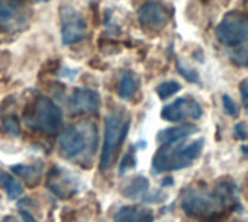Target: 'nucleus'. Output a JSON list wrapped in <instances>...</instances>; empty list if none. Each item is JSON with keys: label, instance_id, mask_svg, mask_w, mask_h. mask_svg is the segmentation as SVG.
<instances>
[{"label": "nucleus", "instance_id": "nucleus-11", "mask_svg": "<svg viewBox=\"0 0 248 222\" xmlns=\"http://www.w3.org/2000/svg\"><path fill=\"white\" fill-rule=\"evenodd\" d=\"M25 23V15L19 3L13 0L0 1V29L13 31L22 28Z\"/></svg>", "mask_w": 248, "mask_h": 222}, {"label": "nucleus", "instance_id": "nucleus-14", "mask_svg": "<svg viewBox=\"0 0 248 222\" xmlns=\"http://www.w3.org/2000/svg\"><path fill=\"white\" fill-rule=\"evenodd\" d=\"M113 220L115 222H154V215L150 209L129 205L118 209Z\"/></svg>", "mask_w": 248, "mask_h": 222}, {"label": "nucleus", "instance_id": "nucleus-22", "mask_svg": "<svg viewBox=\"0 0 248 222\" xmlns=\"http://www.w3.org/2000/svg\"><path fill=\"white\" fill-rule=\"evenodd\" d=\"M135 166V148L131 147L126 154L124 156L122 161H121V166H119V174H124L128 169H132Z\"/></svg>", "mask_w": 248, "mask_h": 222}, {"label": "nucleus", "instance_id": "nucleus-21", "mask_svg": "<svg viewBox=\"0 0 248 222\" xmlns=\"http://www.w3.org/2000/svg\"><path fill=\"white\" fill-rule=\"evenodd\" d=\"M176 67H177L179 74H182L187 81H190V83H199V74H198V71L195 68H192L189 64H186L183 60H177Z\"/></svg>", "mask_w": 248, "mask_h": 222}, {"label": "nucleus", "instance_id": "nucleus-3", "mask_svg": "<svg viewBox=\"0 0 248 222\" xmlns=\"http://www.w3.org/2000/svg\"><path fill=\"white\" fill-rule=\"evenodd\" d=\"M227 204L215 193H206L199 189H187L182 196V208L187 217L214 222L219 220Z\"/></svg>", "mask_w": 248, "mask_h": 222}, {"label": "nucleus", "instance_id": "nucleus-12", "mask_svg": "<svg viewBox=\"0 0 248 222\" xmlns=\"http://www.w3.org/2000/svg\"><path fill=\"white\" fill-rule=\"evenodd\" d=\"M70 173H67L65 170H61V169H55L51 174H49V179L46 182L48 185V189L57 195L58 198L64 199V198H68L71 196L73 193H76L77 190V186H76V182L74 179H70Z\"/></svg>", "mask_w": 248, "mask_h": 222}, {"label": "nucleus", "instance_id": "nucleus-25", "mask_svg": "<svg viewBox=\"0 0 248 222\" xmlns=\"http://www.w3.org/2000/svg\"><path fill=\"white\" fill-rule=\"evenodd\" d=\"M167 199V193L161 192V190H154V192H148L141 202H145V204H160L163 201Z\"/></svg>", "mask_w": 248, "mask_h": 222}, {"label": "nucleus", "instance_id": "nucleus-4", "mask_svg": "<svg viewBox=\"0 0 248 222\" xmlns=\"http://www.w3.org/2000/svg\"><path fill=\"white\" fill-rule=\"evenodd\" d=\"M28 124L46 135H55L62 127V112L49 97L39 96L33 103Z\"/></svg>", "mask_w": 248, "mask_h": 222}, {"label": "nucleus", "instance_id": "nucleus-29", "mask_svg": "<svg viewBox=\"0 0 248 222\" xmlns=\"http://www.w3.org/2000/svg\"><path fill=\"white\" fill-rule=\"evenodd\" d=\"M167 180H163V186H173V179L171 177H166Z\"/></svg>", "mask_w": 248, "mask_h": 222}, {"label": "nucleus", "instance_id": "nucleus-26", "mask_svg": "<svg viewBox=\"0 0 248 222\" xmlns=\"http://www.w3.org/2000/svg\"><path fill=\"white\" fill-rule=\"evenodd\" d=\"M234 137L240 141H247L248 140V128L244 122H238L234 127Z\"/></svg>", "mask_w": 248, "mask_h": 222}, {"label": "nucleus", "instance_id": "nucleus-16", "mask_svg": "<svg viewBox=\"0 0 248 222\" xmlns=\"http://www.w3.org/2000/svg\"><path fill=\"white\" fill-rule=\"evenodd\" d=\"M138 79L137 76L129 71V70H125L121 76V81H119V87H118V93H119V97L121 99H131L135 92L138 90Z\"/></svg>", "mask_w": 248, "mask_h": 222}, {"label": "nucleus", "instance_id": "nucleus-9", "mask_svg": "<svg viewBox=\"0 0 248 222\" xmlns=\"http://www.w3.org/2000/svg\"><path fill=\"white\" fill-rule=\"evenodd\" d=\"M60 150L61 153L68 157L73 159L78 154H81L86 147H87V137L84 134V131L78 127H68L67 129H64L60 135Z\"/></svg>", "mask_w": 248, "mask_h": 222}, {"label": "nucleus", "instance_id": "nucleus-18", "mask_svg": "<svg viewBox=\"0 0 248 222\" xmlns=\"http://www.w3.org/2000/svg\"><path fill=\"white\" fill-rule=\"evenodd\" d=\"M12 170H13L17 176H20L29 186L36 185V183L39 182L41 173H42V170H41L39 167H35V166H20V164L12 166Z\"/></svg>", "mask_w": 248, "mask_h": 222}, {"label": "nucleus", "instance_id": "nucleus-19", "mask_svg": "<svg viewBox=\"0 0 248 222\" xmlns=\"http://www.w3.org/2000/svg\"><path fill=\"white\" fill-rule=\"evenodd\" d=\"M228 57L234 65L248 68V44L243 42L237 47H232V49L228 52Z\"/></svg>", "mask_w": 248, "mask_h": 222}, {"label": "nucleus", "instance_id": "nucleus-23", "mask_svg": "<svg viewBox=\"0 0 248 222\" xmlns=\"http://www.w3.org/2000/svg\"><path fill=\"white\" fill-rule=\"evenodd\" d=\"M222 105H224V111H225L227 115L238 116V113H240L238 105L232 100V97L230 95H222Z\"/></svg>", "mask_w": 248, "mask_h": 222}, {"label": "nucleus", "instance_id": "nucleus-7", "mask_svg": "<svg viewBox=\"0 0 248 222\" xmlns=\"http://www.w3.org/2000/svg\"><path fill=\"white\" fill-rule=\"evenodd\" d=\"M202 113H203L202 105L189 96L179 97L177 100L171 102L170 105L161 109V118L167 122H179L187 118L199 119L202 118Z\"/></svg>", "mask_w": 248, "mask_h": 222}, {"label": "nucleus", "instance_id": "nucleus-1", "mask_svg": "<svg viewBox=\"0 0 248 222\" xmlns=\"http://www.w3.org/2000/svg\"><path fill=\"white\" fill-rule=\"evenodd\" d=\"M203 143L205 141L199 138L185 144H161V147L153 157L151 173L160 174L163 172H174L187 167L199 157L203 148Z\"/></svg>", "mask_w": 248, "mask_h": 222}, {"label": "nucleus", "instance_id": "nucleus-15", "mask_svg": "<svg viewBox=\"0 0 248 222\" xmlns=\"http://www.w3.org/2000/svg\"><path fill=\"white\" fill-rule=\"evenodd\" d=\"M121 192L128 199L142 201V198L150 192V180L145 176H135L124 183Z\"/></svg>", "mask_w": 248, "mask_h": 222}, {"label": "nucleus", "instance_id": "nucleus-20", "mask_svg": "<svg viewBox=\"0 0 248 222\" xmlns=\"http://www.w3.org/2000/svg\"><path fill=\"white\" fill-rule=\"evenodd\" d=\"M180 89H182V86H180L179 81H176V80H167V81L160 83L157 86L155 92H157V95H158L160 99L166 100V99L174 96L177 92H180Z\"/></svg>", "mask_w": 248, "mask_h": 222}, {"label": "nucleus", "instance_id": "nucleus-5", "mask_svg": "<svg viewBox=\"0 0 248 222\" xmlns=\"http://www.w3.org/2000/svg\"><path fill=\"white\" fill-rule=\"evenodd\" d=\"M218 41L225 47H237L248 39V13L232 10L224 15L215 29Z\"/></svg>", "mask_w": 248, "mask_h": 222}, {"label": "nucleus", "instance_id": "nucleus-27", "mask_svg": "<svg viewBox=\"0 0 248 222\" xmlns=\"http://www.w3.org/2000/svg\"><path fill=\"white\" fill-rule=\"evenodd\" d=\"M240 93H241V99L244 106L247 108L248 105V80H243L240 83Z\"/></svg>", "mask_w": 248, "mask_h": 222}, {"label": "nucleus", "instance_id": "nucleus-8", "mask_svg": "<svg viewBox=\"0 0 248 222\" xmlns=\"http://www.w3.org/2000/svg\"><path fill=\"white\" fill-rule=\"evenodd\" d=\"M68 108L73 113L94 115L100 109V96L96 90L92 89H76L68 99Z\"/></svg>", "mask_w": 248, "mask_h": 222}, {"label": "nucleus", "instance_id": "nucleus-17", "mask_svg": "<svg viewBox=\"0 0 248 222\" xmlns=\"http://www.w3.org/2000/svg\"><path fill=\"white\" fill-rule=\"evenodd\" d=\"M0 188H3L6 190L9 199H16L17 196L22 195L20 183L13 176H10L7 172H4L1 169H0Z\"/></svg>", "mask_w": 248, "mask_h": 222}, {"label": "nucleus", "instance_id": "nucleus-10", "mask_svg": "<svg viewBox=\"0 0 248 222\" xmlns=\"http://www.w3.org/2000/svg\"><path fill=\"white\" fill-rule=\"evenodd\" d=\"M137 16H138V22L141 23V26H145V28H161L170 19L169 10L158 1L144 3L138 9Z\"/></svg>", "mask_w": 248, "mask_h": 222}, {"label": "nucleus", "instance_id": "nucleus-6", "mask_svg": "<svg viewBox=\"0 0 248 222\" xmlns=\"http://www.w3.org/2000/svg\"><path fill=\"white\" fill-rule=\"evenodd\" d=\"M61 15V38L64 45H71L81 41L87 35V23L81 13L71 6H62Z\"/></svg>", "mask_w": 248, "mask_h": 222}, {"label": "nucleus", "instance_id": "nucleus-28", "mask_svg": "<svg viewBox=\"0 0 248 222\" xmlns=\"http://www.w3.org/2000/svg\"><path fill=\"white\" fill-rule=\"evenodd\" d=\"M20 218H22V221L23 222H36L35 221V218H33L29 212H26V211H22V212H20Z\"/></svg>", "mask_w": 248, "mask_h": 222}, {"label": "nucleus", "instance_id": "nucleus-30", "mask_svg": "<svg viewBox=\"0 0 248 222\" xmlns=\"http://www.w3.org/2000/svg\"><path fill=\"white\" fill-rule=\"evenodd\" d=\"M241 151H243L244 156H247L248 157V145H243V147H241Z\"/></svg>", "mask_w": 248, "mask_h": 222}, {"label": "nucleus", "instance_id": "nucleus-31", "mask_svg": "<svg viewBox=\"0 0 248 222\" xmlns=\"http://www.w3.org/2000/svg\"><path fill=\"white\" fill-rule=\"evenodd\" d=\"M1 222H16V221H15L13 218H10V217H6V218H4Z\"/></svg>", "mask_w": 248, "mask_h": 222}, {"label": "nucleus", "instance_id": "nucleus-13", "mask_svg": "<svg viewBox=\"0 0 248 222\" xmlns=\"http://www.w3.org/2000/svg\"><path fill=\"white\" fill-rule=\"evenodd\" d=\"M198 131H199V128L193 124H182V125H176V127L160 131L157 135V141L160 144L177 143V141H182V140L190 137L192 134H195Z\"/></svg>", "mask_w": 248, "mask_h": 222}, {"label": "nucleus", "instance_id": "nucleus-24", "mask_svg": "<svg viewBox=\"0 0 248 222\" xmlns=\"http://www.w3.org/2000/svg\"><path fill=\"white\" fill-rule=\"evenodd\" d=\"M3 131L6 134H10L13 137H17L19 132H20V127H19V122L16 121V118H6L3 119Z\"/></svg>", "mask_w": 248, "mask_h": 222}, {"label": "nucleus", "instance_id": "nucleus-32", "mask_svg": "<svg viewBox=\"0 0 248 222\" xmlns=\"http://www.w3.org/2000/svg\"><path fill=\"white\" fill-rule=\"evenodd\" d=\"M247 113H248V105H247Z\"/></svg>", "mask_w": 248, "mask_h": 222}, {"label": "nucleus", "instance_id": "nucleus-2", "mask_svg": "<svg viewBox=\"0 0 248 222\" xmlns=\"http://www.w3.org/2000/svg\"><path fill=\"white\" fill-rule=\"evenodd\" d=\"M131 127L129 118L122 113H110L105 119V134H103V145L100 156V170L106 172L112 167L119 147L128 135Z\"/></svg>", "mask_w": 248, "mask_h": 222}]
</instances>
